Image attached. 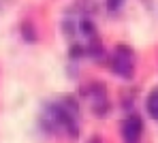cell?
<instances>
[{
  "mask_svg": "<svg viewBox=\"0 0 158 143\" xmlns=\"http://www.w3.org/2000/svg\"><path fill=\"white\" fill-rule=\"evenodd\" d=\"M132 58H135V54H132V49L128 45H118V49H115V54L111 58V64L109 66L122 79H132V73H135Z\"/></svg>",
  "mask_w": 158,
  "mask_h": 143,
  "instance_id": "6da1fadb",
  "label": "cell"
},
{
  "mask_svg": "<svg viewBox=\"0 0 158 143\" xmlns=\"http://www.w3.org/2000/svg\"><path fill=\"white\" fill-rule=\"evenodd\" d=\"M141 133H143V122L139 115H126V120L122 122V137L126 143H137L141 139Z\"/></svg>",
  "mask_w": 158,
  "mask_h": 143,
  "instance_id": "7a4b0ae2",
  "label": "cell"
},
{
  "mask_svg": "<svg viewBox=\"0 0 158 143\" xmlns=\"http://www.w3.org/2000/svg\"><path fill=\"white\" fill-rule=\"evenodd\" d=\"M85 56L94 58V60H103V58H105V47L101 45L98 39H92V43H88V47H85Z\"/></svg>",
  "mask_w": 158,
  "mask_h": 143,
  "instance_id": "3957f363",
  "label": "cell"
},
{
  "mask_svg": "<svg viewBox=\"0 0 158 143\" xmlns=\"http://www.w3.org/2000/svg\"><path fill=\"white\" fill-rule=\"evenodd\" d=\"M79 32H81L83 36H88V39H96V26H94V22L88 19V17H83V19L79 22Z\"/></svg>",
  "mask_w": 158,
  "mask_h": 143,
  "instance_id": "277c9868",
  "label": "cell"
},
{
  "mask_svg": "<svg viewBox=\"0 0 158 143\" xmlns=\"http://www.w3.org/2000/svg\"><path fill=\"white\" fill-rule=\"evenodd\" d=\"M145 109H148V113L152 115L154 120H158V90L150 92V96H148V103H145Z\"/></svg>",
  "mask_w": 158,
  "mask_h": 143,
  "instance_id": "5b68a950",
  "label": "cell"
},
{
  "mask_svg": "<svg viewBox=\"0 0 158 143\" xmlns=\"http://www.w3.org/2000/svg\"><path fill=\"white\" fill-rule=\"evenodd\" d=\"M60 105H62L71 115H77L79 113V105H77V100H75L73 96H64V98L60 100Z\"/></svg>",
  "mask_w": 158,
  "mask_h": 143,
  "instance_id": "8992f818",
  "label": "cell"
},
{
  "mask_svg": "<svg viewBox=\"0 0 158 143\" xmlns=\"http://www.w3.org/2000/svg\"><path fill=\"white\" fill-rule=\"evenodd\" d=\"M92 111L96 113V117H105V115L109 113V103H107V98L105 100H96L94 107H92Z\"/></svg>",
  "mask_w": 158,
  "mask_h": 143,
  "instance_id": "52a82bcc",
  "label": "cell"
},
{
  "mask_svg": "<svg viewBox=\"0 0 158 143\" xmlns=\"http://www.w3.org/2000/svg\"><path fill=\"white\" fill-rule=\"evenodd\" d=\"M69 56L73 58V60H77V58H81V56H85V47H81V45H71V49H69Z\"/></svg>",
  "mask_w": 158,
  "mask_h": 143,
  "instance_id": "ba28073f",
  "label": "cell"
},
{
  "mask_svg": "<svg viewBox=\"0 0 158 143\" xmlns=\"http://www.w3.org/2000/svg\"><path fill=\"white\" fill-rule=\"evenodd\" d=\"M22 34H24V39L30 41V43H32V41H36V34L32 32V26H30V24H24V26H22Z\"/></svg>",
  "mask_w": 158,
  "mask_h": 143,
  "instance_id": "9c48e42d",
  "label": "cell"
},
{
  "mask_svg": "<svg viewBox=\"0 0 158 143\" xmlns=\"http://www.w3.org/2000/svg\"><path fill=\"white\" fill-rule=\"evenodd\" d=\"M62 28H64V34H71V36L77 32V26H75L73 19H64V22H62Z\"/></svg>",
  "mask_w": 158,
  "mask_h": 143,
  "instance_id": "30bf717a",
  "label": "cell"
},
{
  "mask_svg": "<svg viewBox=\"0 0 158 143\" xmlns=\"http://www.w3.org/2000/svg\"><path fill=\"white\" fill-rule=\"evenodd\" d=\"M122 4H124V0H105V6L107 11H118V9H122Z\"/></svg>",
  "mask_w": 158,
  "mask_h": 143,
  "instance_id": "8fae6325",
  "label": "cell"
},
{
  "mask_svg": "<svg viewBox=\"0 0 158 143\" xmlns=\"http://www.w3.org/2000/svg\"><path fill=\"white\" fill-rule=\"evenodd\" d=\"M90 143H101V141H98V139H96V137H94V139H92V141H90Z\"/></svg>",
  "mask_w": 158,
  "mask_h": 143,
  "instance_id": "7c38bea8",
  "label": "cell"
}]
</instances>
